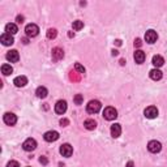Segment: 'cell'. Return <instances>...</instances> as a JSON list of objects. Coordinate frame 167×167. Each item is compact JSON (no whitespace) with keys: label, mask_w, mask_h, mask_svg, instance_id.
Instances as JSON below:
<instances>
[{"label":"cell","mask_w":167,"mask_h":167,"mask_svg":"<svg viewBox=\"0 0 167 167\" xmlns=\"http://www.w3.org/2000/svg\"><path fill=\"white\" fill-rule=\"evenodd\" d=\"M68 124H69V120H68V119H61L60 120V125L61 127H67Z\"/></svg>","instance_id":"cell-29"},{"label":"cell","mask_w":167,"mask_h":167,"mask_svg":"<svg viewBox=\"0 0 167 167\" xmlns=\"http://www.w3.org/2000/svg\"><path fill=\"white\" fill-rule=\"evenodd\" d=\"M17 121V116L12 114V112H7V114H4V123H6L7 125H14Z\"/></svg>","instance_id":"cell-9"},{"label":"cell","mask_w":167,"mask_h":167,"mask_svg":"<svg viewBox=\"0 0 167 167\" xmlns=\"http://www.w3.org/2000/svg\"><path fill=\"white\" fill-rule=\"evenodd\" d=\"M144 115L148 117V119H155L157 116H158V109L154 106H149L146 107L145 111H144Z\"/></svg>","instance_id":"cell-6"},{"label":"cell","mask_w":167,"mask_h":167,"mask_svg":"<svg viewBox=\"0 0 167 167\" xmlns=\"http://www.w3.org/2000/svg\"><path fill=\"white\" fill-rule=\"evenodd\" d=\"M22 42L25 43V45H28V43H29V39H28V38H24V39H22Z\"/></svg>","instance_id":"cell-34"},{"label":"cell","mask_w":167,"mask_h":167,"mask_svg":"<svg viewBox=\"0 0 167 167\" xmlns=\"http://www.w3.org/2000/svg\"><path fill=\"white\" fill-rule=\"evenodd\" d=\"M75 68H76V71H77V72H80V73H85V68H84V65H81L80 63H76V64H75Z\"/></svg>","instance_id":"cell-27"},{"label":"cell","mask_w":167,"mask_h":167,"mask_svg":"<svg viewBox=\"0 0 167 167\" xmlns=\"http://www.w3.org/2000/svg\"><path fill=\"white\" fill-rule=\"evenodd\" d=\"M115 42H116V45H117V46H120V45H121V41H120V39H117V41H115Z\"/></svg>","instance_id":"cell-36"},{"label":"cell","mask_w":167,"mask_h":167,"mask_svg":"<svg viewBox=\"0 0 167 167\" xmlns=\"http://www.w3.org/2000/svg\"><path fill=\"white\" fill-rule=\"evenodd\" d=\"M72 28H73V30H76V32L81 30V29L84 28V22H82V21H80V20H77V21H73V24H72Z\"/></svg>","instance_id":"cell-24"},{"label":"cell","mask_w":167,"mask_h":167,"mask_svg":"<svg viewBox=\"0 0 167 167\" xmlns=\"http://www.w3.org/2000/svg\"><path fill=\"white\" fill-rule=\"evenodd\" d=\"M17 22H24V16H17Z\"/></svg>","instance_id":"cell-32"},{"label":"cell","mask_w":167,"mask_h":167,"mask_svg":"<svg viewBox=\"0 0 167 167\" xmlns=\"http://www.w3.org/2000/svg\"><path fill=\"white\" fill-rule=\"evenodd\" d=\"M56 34H58L56 29H48V30H47V38L48 39H54V38H56Z\"/></svg>","instance_id":"cell-25"},{"label":"cell","mask_w":167,"mask_h":167,"mask_svg":"<svg viewBox=\"0 0 167 167\" xmlns=\"http://www.w3.org/2000/svg\"><path fill=\"white\" fill-rule=\"evenodd\" d=\"M13 84L16 85L17 87H24L28 84V78L25 77V76H18V77H16L13 80Z\"/></svg>","instance_id":"cell-16"},{"label":"cell","mask_w":167,"mask_h":167,"mask_svg":"<svg viewBox=\"0 0 167 167\" xmlns=\"http://www.w3.org/2000/svg\"><path fill=\"white\" fill-rule=\"evenodd\" d=\"M35 94H37L38 98H46L47 94H48V91H47V89L45 86H39L38 89L35 90Z\"/></svg>","instance_id":"cell-21"},{"label":"cell","mask_w":167,"mask_h":167,"mask_svg":"<svg viewBox=\"0 0 167 167\" xmlns=\"http://www.w3.org/2000/svg\"><path fill=\"white\" fill-rule=\"evenodd\" d=\"M84 127H85L86 129H89V131H93V129H95L97 123L93 119H87V120H85V123H84Z\"/></svg>","instance_id":"cell-22"},{"label":"cell","mask_w":167,"mask_h":167,"mask_svg":"<svg viewBox=\"0 0 167 167\" xmlns=\"http://www.w3.org/2000/svg\"><path fill=\"white\" fill-rule=\"evenodd\" d=\"M7 167H20V165H18L17 161H11V162H8Z\"/></svg>","instance_id":"cell-28"},{"label":"cell","mask_w":167,"mask_h":167,"mask_svg":"<svg viewBox=\"0 0 167 167\" xmlns=\"http://www.w3.org/2000/svg\"><path fill=\"white\" fill-rule=\"evenodd\" d=\"M25 33H26V35L28 37H37L38 35V33H39V28L35 25V24H28L26 28H25Z\"/></svg>","instance_id":"cell-3"},{"label":"cell","mask_w":167,"mask_h":167,"mask_svg":"<svg viewBox=\"0 0 167 167\" xmlns=\"http://www.w3.org/2000/svg\"><path fill=\"white\" fill-rule=\"evenodd\" d=\"M103 117H105L106 120H114L117 117V111L115 107H106L105 110H103Z\"/></svg>","instance_id":"cell-2"},{"label":"cell","mask_w":167,"mask_h":167,"mask_svg":"<svg viewBox=\"0 0 167 167\" xmlns=\"http://www.w3.org/2000/svg\"><path fill=\"white\" fill-rule=\"evenodd\" d=\"M101 107H102V105L99 101H90L86 105V111L89 112V114H97V112L101 111Z\"/></svg>","instance_id":"cell-1"},{"label":"cell","mask_w":167,"mask_h":167,"mask_svg":"<svg viewBox=\"0 0 167 167\" xmlns=\"http://www.w3.org/2000/svg\"><path fill=\"white\" fill-rule=\"evenodd\" d=\"M6 32L8 34H11V35H13V34H16L18 32V28L16 24H7L6 25Z\"/></svg>","instance_id":"cell-19"},{"label":"cell","mask_w":167,"mask_h":167,"mask_svg":"<svg viewBox=\"0 0 167 167\" xmlns=\"http://www.w3.org/2000/svg\"><path fill=\"white\" fill-rule=\"evenodd\" d=\"M12 72H13V68H12L11 64H4L2 67V73H3L4 76H9Z\"/></svg>","instance_id":"cell-23"},{"label":"cell","mask_w":167,"mask_h":167,"mask_svg":"<svg viewBox=\"0 0 167 167\" xmlns=\"http://www.w3.org/2000/svg\"><path fill=\"white\" fill-rule=\"evenodd\" d=\"M68 37H69V38H72V37H75V33H68Z\"/></svg>","instance_id":"cell-35"},{"label":"cell","mask_w":167,"mask_h":167,"mask_svg":"<svg viewBox=\"0 0 167 167\" xmlns=\"http://www.w3.org/2000/svg\"><path fill=\"white\" fill-rule=\"evenodd\" d=\"M148 150L150 151V153H154V154L159 153V151L162 150V144L157 140H151L148 144Z\"/></svg>","instance_id":"cell-4"},{"label":"cell","mask_w":167,"mask_h":167,"mask_svg":"<svg viewBox=\"0 0 167 167\" xmlns=\"http://www.w3.org/2000/svg\"><path fill=\"white\" fill-rule=\"evenodd\" d=\"M73 153V148L69 145V144H63L60 146V154L63 157H65V158H68V157H71Z\"/></svg>","instance_id":"cell-8"},{"label":"cell","mask_w":167,"mask_h":167,"mask_svg":"<svg viewBox=\"0 0 167 167\" xmlns=\"http://www.w3.org/2000/svg\"><path fill=\"white\" fill-rule=\"evenodd\" d=\"M64 58V51L61 50V48H59V47H55L52 50V59L55 61H58V60H60V59H63Z\"/></svg>","instance_id":"cell-15"},{"label":"cell","mask_w":167,"mask_h":167,"mask_svg":"<svg viewBox=\"0 0 167 167\" xmlns=\"http://www.w3.org/2000/svg\"><path fill=\"white\" fill-rule=\"evenodd\" d=\"M142 46V42H141V39L140 38H137L136 41H135V47H141Z\"/></svg>","instance_id":"cell-30"},{"label":"cell","mask_w":167,"mask_h":167,"mask_svg":"<svg viewBox=\"0 0 167 167\" xmlns=\"http://www.w3.org/2000/svg\"><path fill=\"white\" fill-rule=\"evenodd\" d=\"M43 139H45V141H47V142L56 141L59 139V132H56V131H48V132H46V133H45Z\"/></svg>","instance_id":"cell-10"},{"label":"cell","mask_w":167,"mask_h":167,"mask_svg":"<svg viewBox=\"0 0 167 167\" xmlns=\"http://www.w3.org/2000/svg\"><path fill=\"white\" fill-rule=\"evenodd\" d=\"M22 148L25 151H33V150H35L37 148V141L34 140V139H28L24 141V144H22Z\"/></svg>","instance_id":"cell-5"},{"label":"cell","mask_w":167,"mask_h":167,"mask_svg":"<svg viewBox=\"0 0 167 167\" xmlns=\"http://www.w3.org/2000/svg\"><path fill=\"white\" fill-rule=\"evenodd\" d=\"M73 101H75L76 105H82V102H84V97L81 94H77L75 95V98H73Z\"/></svg>","instance_id":"cell-26"},{"label":"cell","mask_w":167,"mask_h":167,"mask_svg":"<svg viewBox=\"0 0 167 167\" xmlns=\"http://www.w3.org/2000/svg\"><path fill=\"white\" fill-rule=\"evenodd\" d=\"M121 135V127L120 124H112L111 125V136L116 139V137H119Z\"/></svg>","instance_id":"cell-17"},{"label":"cell","mask_w":167,"mask_h":167,"mask_svg":"<svg viewBox=\"0 0 167 167\" xmlns=\"http://www.w3.org/2000/svg\"><path fill=\"white\" fill-rule=\"evenodd\" d=\"M26 167H30V166H26Z\"/></svg>","instance_id":"cell-38"},{"label":"cell","mask_w":167,"mask_h":167,"mask_svg":"<svg viewBox=\"0 0 167 167\" xmlns=\"http://www.w3.org/2000/svg\"><path fill=\"white\" fill-rule=\"evenodd\" d=\"M0 41H2V43L4 46H11V45H13V43H14L13 37L11 35V34H8V33L3 34V35L0 37Z\"/></svg>","instance_id":"cell-12"},{"label":"cell","mask_w":167,"mask_h":167,"mask_svg":"<svg viewBox=\"0 0 167 167\" xmlns=\"http://www.w3.org/2000/svg\"><path fill=\"white\" fill-rule=\"evenodd\" d=\"M117 54H119V52H117L116 50H114V51H112V55H114V56H115V55H117Z\"/></svg>","instance_id":"cell-37"},{"label":"cell","mask_w":167,"mask_h":167,"mask_svg":"<svg viewBox=\"0 0 167 167\" xmlns=\"http://www.w3.org/2000/svg\"><path fill=\"white\" fill-rule=\"evenodd\" d=\"M149 75H150V78H151V80H154V81L161 80L162 76H163V75H162V72H161L159 69H151Z\"/></svg>","instance_id":"cell-20"},{"label":"cell","mask_w":167,"mask_h":167,"mask_svg":"<svg viewBox=\"0 0 167 167\" xmlns=\"http://www.w3.org/2000/svg\"><path fill=\"white\" fill-rule=\"evenodd\" d=\"M145 52L144 51H141V50H137L135 52V55H133V59H135V61L137 63V64H142V63L145 61Z\"/></svg>","instance_id":"cell-14"},{"label":"cell","mask_w":167,"mask_h":167,"mask_svg":"<svg viewBox=\"0 0 167 167\" xmlns=\"http://www.w3.org/2000/svg\"><path fill=\"white\" fill-rule=\"evenodd\" d=\"M157 39H158V34H157V32H154V30H148L145 33V41L148 42V43H154V42H157Z\"/></svg>","instance_id":"cell-7"},{"label":"cell","mask_w":167,"mask_h":167,"mask_svg":"<svg viewBox=\"0 0 167 167\" xmlns=\"http://www.w3.org/2000/svg\"><path fill=\"white\" fill-rule=\"evenodd\" d=\"M39 162H41L42 165H47L48 163V161H47L46 157H41V158H39Z\"/></svg>","instance_id":"cell-31"},{"label":"cell","mask_w":167,"mask_h":167,"mask_svg":"<svg viewBox=\"0 0 167 167\" xmlns=\"http://www.w3.org/2000/svg\"><path fill=\"white\" fill-rule=\"evenodd\" d=\"M151 63H153L154 67L159 68V67H162V65L165 64V59L162 58L161 55H155V56H153V60H151Z\"/></svg>","instance_id":"cell-18"},{"label":"cell","mask_w":167,"mask_h":167,"mask_svg":"<svg viewBox=\"0 0 167 167\" xmlns=\"http://www.w3.org/2000/svg\"><path fill=\"white\" fill-rule=\"evenodd\" d=\"M65 111H67V102H65V101H59V102H56V105H55V112H56V114L63 115Z\"/></svg>","instance_id":"cell-11"},{"label":"cell","mask_w":167,"mask_h":167,"mask_svg":"<svg viewBox=\"0 0 167 167\" xmlns=\"http://www.w3.org/2000/svg\"><path fill=\"white\" fill-rule=\"evenodd\" d=\"M18 59H20L18 51H16V50L8 51V54H7V60H8V61H11V63H17Z\"/></svg>","instance_id":"cell-13"},{"label":"cell","mask_w":167,"mask_h":167,"mask_svg":"<svg viewBox=\"0 0 167 167\" xmlns=\"http://www.w3.org/2000/svg\"><path fill=\"white\" fill-rule=\"evenodd\" d=\"M133 166H135V165H133V162H132V161H129L128 163H127V166H125V167H133Z\"/></svg>","instance_id":"cell-33"}]
</instances>
